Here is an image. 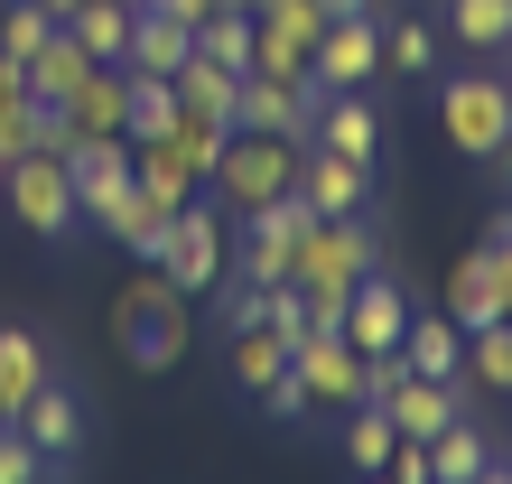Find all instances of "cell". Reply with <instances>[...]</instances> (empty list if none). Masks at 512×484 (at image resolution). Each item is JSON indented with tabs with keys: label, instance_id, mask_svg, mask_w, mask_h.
Wrapping results in <instances>:
<instances>
[{
	"label": "cell",
	"instance_id": "cell-20",
	"mask_svg": "<svg viewBox=\"0 0 512 484\" xmlns=\"http://www.w3.org/2000/svg\"><path fill=\"white\" fill-rule=\"evenodd\" d=\"M252 75L317 84V38H298V28H280V19H252Z\"/></svg>",
	"mask_w": 512,
	"mask_h": 484
},
{
	"label": "cell",
	"instance_id": "cell-35",
	"mask_svg": "<svg viewBox=\"0 0 512 484\" xmlns=\"http://www.w3.org/2000/svg\"><path fill=\"white\" fill-rule=\"evenodd\" d=\"M0 484H47V457L19 429H0Z\"/></svg>",
	"mask_w": 512,
	"mask_h": 484
},
{
	"label": "cell",
	"instance_id": "cell-16",
	"mask_svg": "<svg viewBox=\"0 0 512 484\" xmlns=\"http://www.w3.org/2000/svg\"><path fill=\"white\" fill-rule=\"evenodd\" d=\"M168 84H177V112H205V121H224V131L243 121V75H233V66H205V56H187Z\"/></svg>",
	"mask_w": 512,
	"mask_h": 484
},
{
	"label": "cell",
	"instance_id": "cell-47",
	"mask_svg": "<svg viewBox=\"0 0 512 484\" xmlns=\"http://www.w3.org/2000/svg\"><path fill=\"white\" fill-rule=\"evenodd\" d=\"M364 484H391V475H364Z\"/></svg>",
	"mask_w": 512,
	"mask_h": 484
},
{
	"label": "cell",
	"instance_id": "cell-49",
	"mask_svg": "<svg viewBox=\"0 0 512 484\" xmlns=\"http://www.w3.org/2000/svg\"><path fill=\"white\" fill-rule=\"evenodd\" d=\"M131 10H140V0H131Z\"/></svg>",
	"mask_w": 512,
	"mask_h": 484
},
{
	"label": "cell",
	"instance_id": "cell-24",
	"mask_svg": "<svg viewBox=\"0 0 512 484\" xmlns=\"http://www.w3.org/2000/svg\"><path fill=\"white\" fill-rule=\"evenodd\" d=\"M447 317H457L466 336L503 317V289H494V270H485V242H475V252H466L457 270H447Z\"/></svg>",
	"mask_w": 512,
	"mask_h": 484
},
{
	"label": "cell",
	"instance_id": "cell-32",
	"mask_svg": "<svg viewBox=\"0 0 512 484\" xmlns=\"http://www.w3.org/2000/svg\"><path fill=\"white\" fill-rule=\"evenodd\" d=\"M168 121H177V84L168 75H131V131L122 140H168Z\"/></svg>",
	"mask_w": 512,
	"mask_h": 484
},
{
	"label": "cell",
	"instance_id": "cell-26",
	"mask_svg": "<svg viewBox=\"0 0 512 484\" xmlns=\"http://www.w3.org/2000/svg\"><path fill=\"white\" fill-rule=\"evenodd\" d=\"M224 140H233V131H224V121H205V112H177L159 149H168V159H177V168H187V177H196V187H205V177H215V159H224Z\"/></svg>",
	"mask_w": 512,
	"mask_h": 484
},
{
	"label": "cell",
	"instance_id": "cell-42",
	"mask_svg": "<svg viewBox=\"0 0 512 484\" xmlns=\"http://www.w3.org/2000/svg\"><path fill=\"white\" fill-rule=\"evenodd\" d=\"M317 10H326V19H364L373 0H317Z\"/></svg>",
	"mask_w": 512,
	"mask_h": 484
},
{
	"label": "cell",
	"instance_id": "cell-27",
	"mask_svg": "<svg viewBox=\"0 0 512 484\" xmlns=\"http://www.w3.org/2000/svg\"><path fill=\"white\" fill-rule=\"evenodd\" d=\"M280 373H289V336H270V326H233V382L261 401Z\"/></svg>",
	"mask_w": 512,
	"mask_h": 484
},
{
	"label": "cell",
	"instance_id": "cell-13",
	"mask_svg": "<svg viewBox=\"0 0 512 484\" xmlns=\"http://www.w3.org/2000/svg\"><path fill=\"white\" fill-rule=\"evenodd\" d=\"M10 429H19L28 447H38V457H47V466H66V457H75V447H84V401H75V391H66V382H47V391H38V401H28V410L10 419Z\"/></svg>",
	"mask_w": 512,
	"mask_h": 484
},
{
	"label": "cell",
	"instance_id": "cell-15",
	"mask_svg": "<svg viewBox=\"0 0 512 484\" xmlns=\"http://www.w3.org/2000/svg\"><path fill=\"white\" fill-rule=\"evenodd\" d=\"M187 56H196V28L140 0V10H131V56H122V66H131V75H177Z\"/></svg>",
	"mask_w": 512,
	"mask_h": 484
},
{
	"label": "cell",
	"instance_id": "cell-23",
	"mask_svg": "<svg viewBox=\"0 0 512 484\" xmlns=\"http://www.w3.org/2000/svg\"><path fill=\"white\" fill-rule=\"evenodd\" d=\"M84 66H94V56H84V38H75L66 19H56V38L28 56V94H38V103H66L75 84H84Z\"/></svg>",
	"mask_w": 512,
	"mask_h": 484
},
{
	"label": "cell",
	"instance_id": "cell-41",
	"mask_svg": "<svg viewBox=\"0 0 512 484\" xmlns=\"http://www.w3.org/2000/svg\"><path fill=\"white\" fill-rule=\"evenodd\" d=\"M149 10H168V19H187V28H196V19H215L224 0H149Z\"/></svg>",
	"mask_w": 512,
	"mask_h": 484
},
{
	"label": "cell",
	"instance_id": "cell-28",
	"mask_svg": "<svg viewBox=\"0 0 512 484\" xmlns=\"http://www.w3.org/2000/svg\"><path fill=\"white\" fill-rule=\"evenodd\" d=\"M447 28H457L466 56H503L512 47V0H447Z\"/></svg>",
	"mask_w": 512,
	"mask_h": 484
},
{
	"label": "cell",
	"instance_id": "cell-17",
	"mask_svg": "<svg viewBox=\"0 0 512 484\" xmlns=\"http://www.w3.org/2000/svg\"><path fill=\"white\" fill-rule=\"evenodd\" d=\"M56 373H47V345L38 336H28V326H0V410H28V401H38V391H47Z\"/></svg>",
	"mask_w": 512,
	"mask_h": 484
},
{
	"label": "cell",
	"instance_id": "cell-9",
	"mask_svg": "<svg viewBox=\"0 0 512 484\" xmlns=\"http://www.w3.org/2000/svg\"><path fill=\"white\" fill-rule=\"evenodd\" d=\"M401 326H410V298H401L391 270L354 280V298H345V345L354 354H391V345H401Z\"/></svg>",
	"mask_w": 512,
	"mask_h": 484
},
{
	"label": "cell",
	"instance_id": "cell-43",
	"mask_svg": "<svg viewBox=\"0 0 512 484\" xmlns=\"http://www.w3.org/2000/svg\"><path fill=\"white\" fill-rule=\"evenodd\" d=\"M38 10H47V19H75V10H84V0H38Z\"/></svg>",
	"mask_w": 512,
	"mask_h": 484
},
{
	"label": "cell",
	"instance_id": "cell-19",
	"mask_svg": "<svg viewBox=\"0 0 512 484\" xmlns=\"http://www.w3.org/2000/svg\"><path fill=\"white\" fill-rule=\"evenodd\" d=\"M401 363H410V373L457 382V373H466V326H457V317H410V326H401Z\"/></svg>",
	"mask_w": 512,
	"mask_h": 484
},
{
	"label": "cell",
	"instance_id": "cell-10",
	"mask_svg": "<svg viewBox=\"0 0 512 484\" xmlns=\"http://www.w3.org/2000/svg\"><path fill=\"white\" fill-rule=\"evenodd\" d=\"M66 131L75 140H122L131 131V66H84V84L66 94Z\"/></svg>",
	"mask_w": 512,
	"mask_h": 484
},
{
	"label": "cell",
	"instance_id": "cell-45",
	"mask_svg": "<svg viewBox=\"0 0 512 484\" xmlns=\"http://www.w3.org/2000/svg\"><path fill=\"white\" fill-rule=\"evenodd\" d=\"M475 484H512V466H485V475H475Z\"/></svg>",
	"mask_w": 512,
	"mask_h": 484
},
{
	"label": "cell",
	"instance_id": "cell-37",
	"mask_svg": "<svg viewBox=\"0 0 512 484\" xmlns=\"http://www.w3.org/2000/svg\"><path fill=\"white\" fill-rule=\"evenodd\" d=\"M485 270H494V289H503V317H512V215H494V233H485Z\"/></svg>",
	"mask_w": 512,
	"mask_h": 484
},
{
	"label": "cell",
	"instance_id": "cell-4",
	"mask_svg": "<svg viewBox=\"0 0 512 484\" xmlns=\"http://www.w3.org/2000/svg\"><path fill=\"white\" fill-rule=\"evenodd\" d=\"M0 196H10V215H19L28 233H38V242H66V233L84 224V205H75V177H66V159H47V149L10 159Z\"/></svg>",
	"mask_w": 512,
	"mask_h": 484
},
{
	"label": "cell",
	"instance_id": "cell-8",
	"mask_svg": "<svg viewBox=\"0 0 512 484\" xmlns=\"http://www.w3.org/2000/svg\"><path fill=\"white\" fill-rule=\"evenodd\" d=\"M317 84H270V75H243V121L233 131H270V140H317Z\"/></svg>",
	"mask_w": 512,
	"mask_h": 484
},
{
	"label": "cell",
	"instance_id": "cell-7",
	"mask_svg": "<svg viewBox=\"0 0 512 484\" xmlns=\"http://www.w3.org/2000/svg\"><path fill=\"white\" fill-rule=\"evenodd\" d=\"M382 75V19H326L317 38V94H364V84Z\"/></svg>",
	"mask_w": 512,
	"mask_h": 484
},
{
	"label": "cell",
	"instance_id": "cell-38",
	"mask_svg": "<svg viewBox=\"0 0 512 484\" xmlns=\"http://www.w3.org/2000/svg\"><path fill=\"white\" fill-rule=\"evenodd\" d=\"M261 410H270V419H308V410H317V391L298 382V373H280V382L261 391Z\"/></svg>",
	"mask_w": 512,
	"mask_h": 484
},
{
	"label": "cell",
	"instance_id": "cell-25",
	"mask_svg": "<svg viewBox=\"0 0 512 484\" xmlns=\"http://www.w3.org/2000/svg\"><path fill=\"white\" fill-rule=\"evenodd\" d=\"M66 28L84 38V56H94V66H122V56H131V0H84Z\"/></svg>",
	"mask_w": 512,
	"mask_h": 484
},
{
	"label": "cell",
	"instance_id": "cell-33",
	"mask_svg": "<svg viewBox=\"0 0 512 484\" xmlns=\"http://www.w3.org/2000/svg\"><path fill=\"white\" fill-rule=\"evenodd\" d=\"M47 38H56V19L38 10V0H0V56H10V66H28Z\"/></svg>",
	"mask_w": 512,
	"mask_h": 484
},
{
	"label": "cell",
	"instance_id": "cell-5",
	"mask_svg": "<svg viewBox=\"0 0 512 484\" xmlns=\"http://www.w3.org/2000/svg\"><path fill=\"white\" fill-rule=\"evenodd\" d=\"M159 270H168L177 289H215L224 270H233V242H224V205H215V196H187V205H177Z\"/></svg>",
	"mask_w": 512,
	"mask_h": 484
},
{
	"label": "cell",
	"instance_id": "cell-14",
	"mask_svg": "<svg viewBox=\"0 0 512 484\" xmlns=\"http://www.w3.org/2000/svg\"><path fill=\"white\" fill-rule=\"evenodd\" d=\"M382 410H391V429H401V438H438L447 419L466 410V373H457V382H438V373H410V382L391 391Z\"/></svg>",
	"mask_w": 512,
	"mask_h": 484
},
{
	"label": "cell",
	"instance_id": "cell-46",
	"mask_svg": "<svg viewBox=\"0 0 512 484\" xmlns=\"http://www.w3.org/2000/svg\"><path fill=\"white\" fill-rule=\"evenodd\" d=\"M224 10H261V0H224Z\"/></svg>",
	"mask_w": 512,
	"mask_h": 484
},
{
	"label": "cell",
	"instance_id": "cell-18",
	"mask_svg": "<svg viewBox=\"0 0 512 484\" xmlns=\"http://www.w3.org/2000/svg\"><path fill=\"white\" fill-rule=\"evenodd\" d=\"M66 177H75V205L94 215L112 187H131V140H75L66 149Z\"/></svg>",
	"mask_w": 512,
	"mask_h": 484
},
{
	"label": "cell",
	"instance_id": "cell-34",
	"mask_svg": "<svg viewBox=\"0 0 512 484\" xmlns=\"http://www.w3.org/2000/svg\"><path fill=\"white\" fill-rule=\"evenodd\" d=\"M382 66H391V75H429V66H438V38H429L419 19L382 28Z\"/></svg>",
	"mask_w": 512,
	"mask_h": 484
},
{
	"label": "cell",
	"instance_id": "cell-6",
	"mask_svg": "<svg viewBox=\"0 0 512 484\" xmlns=\"http://www.w3.org/2000/svg\"><path fill=\"white\" fill-rule=\"evenodd\" d=\"M289 373L308 382L326 410H354V401H364V354H354L336 326H308V336L289 345Z\"/></svg>",
	"mask_w": 512,
	"mask_h": 484
},
{
	"label": "cell",
	"instance_id": "cell-40",
	"mask_svg": "<svg viewBox=\"0 0 512 484\" xmlns=\"http://www.w3.org/2000/svg\"><path fill=\"white\" fill-rule=\"evenodd\" d=\"M19 103H28V66H10V56H0V131L19 121Z\"/></svg>",
	"mask_w": 512,
	"mask_h": 484
},
{
	"label": "cell",
	"instance_id": "cell-30",
	"mask_svg": "<svg viewBox=\"0 0 512 484\" xmlns=\"http://www.w3.org/2000/svg\"><path fill=\"white\" fill-rule=\"evenodd\" d=\"M252 19H261V10H215V19H196V56H205V66L252 75Z\"/></svg>",
	"mask_w": 512,
	"mask_h": 484
},
{
	"label": "cell",
	"instance_id": "cell-44",
	"mask_svg": "<svg viewBox=\"0 0 512 484\" xmlns=\"http://www.w3.org/2000/svg\"><path fill=\"white\" fill-rule=\"evenodd\" d=\"M494 168H503V187H512V140H503V149H494Z\"/></svg>",
	"mask_w": 512,
	"mask_h": 484
},
{
	"label": "cell",
	"instance_id": "cell-29",
	"mask_svg": "<svg viewBox=\"0 0 512 484\" xmlns=\"http://www.w3.org/2000/svg\"><path fill=\"white\" fill-rule=\"evenodd\" d=\"M391 447H401L391 410H382V401H354V410H345V457H354V475H382Z\"/></svg>",
	"mask_w": 512,
	"mask_h": 484
},
{
	"label": "cell",
	"instance_id": "cell-31",
	"mask_svg": "<svg viewBox=\"0 0 512 484\" xmlns=\"http://www.w3.org/2000/svg\"><path fill=\"white\" fill-rule=\"evenodd\" d=\"M466 382L512 391V317H494V326H475V336H466Z\"/></svg>",
	"mask_w": 512,
	"mask_h": 484
},
{
	"label": "cell",
	"instance_id": "cell-21",
	"mask_svg": "<svg viewBox=\"0 0 512 484\" xmlns=\"http://www.w3.org/2000/svg\"><path fill=\"white\" fill-rule=\"evenodd\" d=\"M317 149H345V159L373 168V149H382L373 103H364V94H326V103H317Z\"/></svg>",
	"mask_w": 512,
	"mask_h": 484
},
{
	"label": "cell",
	"instance_id": "cell-22",
	"mask_svg": "<svg viewBox=\"0 0 512 484\" xmlns=\"http://www.w3.org/2000/svg\"><path fill=\"white\" fill-rule=\"evenodd\" d=\"M485 466H494V438H485V429H475V419L457 410V419H447V429L429 438V475H438V484H475Z\"/></svg>",
	"mask_w": 512,
	"mask_h": 484
},
{
	"label": "cell",
	"instance_id": "cell-50",
	"mask_svg": "<svg viewBox=\"0 0 512 484\" xmlns=\"http://www.w3.org/2000/svg\"><path fill=\"white\" fill-rule=\"evenodd\" d=\"M503 56H512V47H503Z\"/></svg>",
	"mask_w": 512,
	"mask_h": 484
},
{
	"label": "cell",
	"instance_id": "cell-36",
	"mask_svg": "<svg viewBox=\"0 0 512 484\" xmlns=\"http://www.w3.org/2000/svg\"><path fill=\"white\" fill-rule=\"evenodd\" d=\"M224 298H215V317H224V336H233V326H261V289L252 280H215Z\"/></svg>",
	"mask_w": 512,
	"mask_h": 484
},
{
	"label": "cell",
	"instance_id": "cell-12",
	"mask_svg": "<svg viewBox=\"0 0 512 484\" xmlns=\"http://www.w3.org/2000/svg\"><path fill=\"white\" fill-rule=\"evenodd\" d=\"M168 224H177V215H168V205H159V196L140 187V177H131V187H112V196L94 205V233H112V242H131L140 261H159V252H168Z\"/></svg>",
	"mask_w": 512,
	"mask_h": 484
},
{
	"label": "cell",
	"instance_id": "cell-1",
	"mask_svg": "<svg viewBox=\"0 0 512 484\" xmlns=\"http://www.w3.org/2000/svg\"><path fill=\"white\" fill-rule=\"evenodd\" d=\"M112 326H122V354L140 363V373H168V363L187 354V289H177L168 270L149 261L140 280L122 289V308H112Z\"/></svg>",
	"mask_w": 512,
	"mask_h": 484
},
{
	"label": "cell",
	"instance_id": "cell-3",
	"mask_svg": "<svg viewBox=\"0 0 512 484\" xmlns=\"http://www.w3.org/2000/svg\"><path fill=\"white\" fill-rule=\"evenodd\" d=\"M438 121H447V140L466 149V159H494V149L512 140V75H447L438 84Z\"/></svg>",
	"mask_w": 512,
	"mask_h": 484
},
{
	"label": "cell",
	"instance_id": "cell-48",
	"mask_svg": "<svg viewBox=\"0 0 512 484\" xmlns=\"http://www.w3.org/2000/svg\"><path fill=\"white\" fill-rule=\"evenodd\" d=\"M0 177H10V159H0Z\"/></svg>",
	"mask_w": 512,
	"mask_h": 484
},
{
	"label": "cell",
	"instance_id": "cell-2",
	"mask_svg": "<svg viewBox=\"0 0 512 484\" xmlns=\"http://www.w3.org/2000/svg\"><path fill=\"white\" fill-rule=\"evenodd\" d=\"M298 187V140H270V131H233L215 177H205V196L224 205V215H261L270 196Z\"/></svg>",
	"mask_w": 512,
	"mask_h": 484
},
{
	"label": "cell",
	"instance_id": "cell-11",
	"mask_svg": "<svg viewBox=\"0 0 512 484\" xmlns=\"http://www.w3.org/2000/svg\"><path fill=\"white\" fill-rule=\"evenodd\" d=\"M298 196L317 205V215H364V196H373V168L364 159H345V149H298Z\"/></svg>",
	"mask_w": 512,
	"mask_h": 484
},
{
	"label": "cell",
	"instance_id": "cell-39",
	"mask_svg": "<svg viewBox=\"0 0 512 484\" xmlns=\"http://www.w3.org/2000/svg\"><path fill=\"white\" fill-rule=\"evenodd\" d=\"M382 475H391V484H438V475H429V438H401Z\"/></svg>",
	"mask_w": 512,
	"mask_h": 484
}]
</instances>
